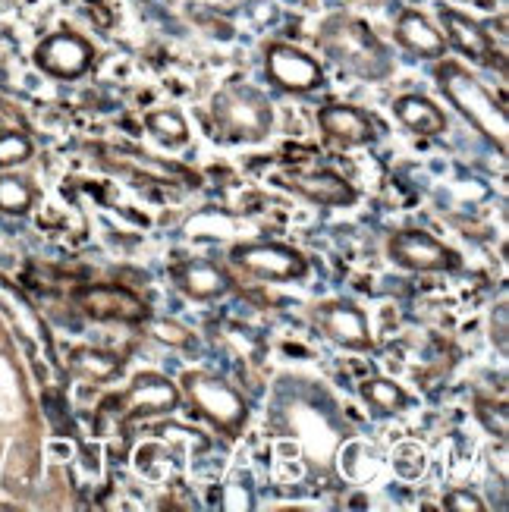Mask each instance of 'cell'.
Instances as JSON below:
<instances>
[{"mask_svg": "<svg viewBox=\"0 0 509 512\" xmlns=\"http://www.w3.org/2000/svg\"><path fill=\"white\" fill-rule=\"evenodd\" d=\"M506 315H509V305L506 302H500L497 305V311H494V318H491V327H497V349L500 352H506Z\"/></svg>", "mask_w": 509, "mask_h": 512, "instance_id": "cell-26", "label": "cell"}, {"mask_svg": "<svg viewBox=\"0 0 509 512\" xmlns=\"http://www.w3.org/2000/svg\"><path fill=\"white\" fill-rule=\"evenodd\" d=\"M440 22H444V38L450 48H456L459 54H466L469 60H481L488 63L491 54H494V41L488 35V29L475 22L472 16L459 13L453 7H440Z\"/></svg>", "mask_w": 509, "mask_h": 512, "instance_id": "cell-14", "label": "cell"}, {"mask_svg": "<svg viewBox=\"0 0 509 512\" xmlns=\"http://www.w3.org/2000/svg\"><path fill=\"white\" fill-rule=\"evenodd\" d=\"M79 308L92 321H117V324H145L151 318L148 302H142L136 293H129L114 283L85 286L79 293Z\"/></svg>", "mask_w": 509, "mask_h": 512, "instance_id": "cell-9", "label": "cell"}, {"mask_svg": "<svg viewBox=\"0 0 509 512\" xmlns=\"http://www.w3.org/2000/svg\"><path fill=\"white\" fill-rule=\"evenodd\" d=\"M70 368L73 374L85 377V381H110V377L120 374V359L114 352H104V349H92V346H79L70 355Z\"/></svg>", "mask_w": 509, "mask_h": 512, "instance_id": "cell-19", "label": "cell"}, {"mask_svg": "<svg viewBox=\"0 0 509 512\" xmlns=\"http://www.w3.org/2000/svg\"><path fill=\"white\" fill-rule=\"evenodd\" d=\"M393 114L406 129L418 132V136H440L447 129V117L431 98L425 95H403L393 101Z\"/></svg>", "mask_w": 509, "mask_h": 512, "instance_id": "cell-18", "label": "cell"}, {"mask_svg": "<svg viewBox=\"0 0 509 512\" xmlns=\"http://www.w3.org/2000/svg\"><path fill=\"white\" fill-rule=\"evenodd\" d=\"M148 324V333L158 343H164V346H173V349H186V346H192V333L180 324V321H145Z\"/></svg>", "mask_w": 509, "mask_h": 512, "instance_id": "cell-24", "label": "cell"}, {"mask_svg": "<svg viewBox=\"0 0 509 512\" xmlns=\"http://www.w3.org/2000/svg\"><path fill=\"white\" fill-rule=\"evenodd\" d=\"M92 63H95L92 41L76 32H54L35 48V66L54 79L73 82L92 70Z\"/></svg>", "mask_w": 509, "mask_h": 512, "instance_id": "cell-7", "label": "cell"}, {"mask_svg": "<svg viewBox=\"0 0 509 512\" xmlns=\"http://www.w3.org/2000/svg\"><path fill=\"white\" fill-rule=\"evenodd\" d=\"M444 506L450 512H484V503L478 500V494L472 491H450L444 497Z\"/></svg>", "mask_w": 509, "mask_h": 512, "instance_id": "cell-25", "label": "cell"}, {"mask_svg": "<svg viewBox=\"0 0 509 512\" xmlns=\"http://www.w3.org/2000/svg\"><path fill=\"white\" fill-rule=\"evenodd\" d=\"M183 393L189 396V403L211 418L220 431L236 434L249 418V406L227 381H220L214 374L205 371H186L183 374Z\"/></svg>", "mask_w": 509, "mask_h": 512, "instance_id": "cell-4", "label": "cell"}, {"mask_svg": "<svg viewBox=\"0 0 509 512\" xmlns=\"http://www.w3.org/2000/svg\"><path fill=\"white\" fill-rule=\"evenodd\" d=\"M230 261L255 280L268 283H290L308 274V261L299 249L283 246V242H249L230 252Z\"/></svg>", "mask_w": 509, "mask_h": 512, "instance_id": "cell-6", "label": "cell"}, {"mask_svg": "<svg viewBox=\"0 0 509 512\" xmlns=\"http://www.w3.org/2000/svg\"><path fill=\"white\" fill-rule=\"evenodd\" d=\"M104 158L120 167L123 173H132V176H142V180H154V183H167V186H186V183H195V176H189L186 167L180 164H167L161 158H151V154H142V151H132V148H114L107 151Z\"/></svg>", "mask_w": 509, "mask_h": 512, "instance_id": "cell-16", "label": "cell"}, {"mask_svg": "<svg viewBox=\"0 0 509 512\" xmlns=\"http://www.w3.org/2000/svg\"><path fill=\"white\" fill-rule=\"evenodd\" d=\"M437 82L444 88V95L453 101V107L466 117L484 139H488L500 154L509 148V123H506V110L494 95L484 88L466 66H459L453 60L437 63Z\"/></svg>", "mask_w": 509, "mask_h": 512, "instance_id": "cell-2", "label": "cell"}, {"mask_svg": "<svg viewBox=\"0 0 509 512\" xmlns=\"http://www.w3.org/2000/svg\"><path fill=\"white\" fill-rule=\"evenodd\" d=\"M173 280L195 302L220 299V296H227L230 289H233V277L224 271V267H217L211 261H198V258L176 264L173 267Z\"/></svg>", "mask_w": 509, "mask_h": 512, "instance_id": "cell-13", "label": "cell"}, {"mask_svg": "<svg viewBox=\"0 0 509 512\" xmlns=\"http://www.w3.org/2000/svg\"><path fill=\"white\" fill-rule=\"evenodd\" d=\"M32 154H35V145L29 136H22V132H4V136H0V167L26 164Z\"/></svg>", "mask_w": 509, "mask_h": 512, "instance_id": "cell-23", "label": "cell"}, {"mask_svg": "<svg viewBox=\"0 0 509 512\" xmlns=\"http://www.w3.org/2000/svg\"><path fill=\"white\" fill-rule=\"evenodd\" d=\"M390 258L409 271H456L459 255L425 230H400L390 236Z\"/></svg>", "mask_w": 509, "mask_h": 512, "instance_id": "cell-10", "label": "cell"}, {"mask_svg": "<svg viewBox=\"0 0 509 512\" xmlns=\"http://www.w3.org/2000/svg\"><path fill=\"white\" fill-rule=\"evenodd\" d=\"M148 132L164 145H183L189 139V126L183 123V117L176 110H151L145 117Z\"/></svg>", "mask_w": 509, "mask_h": 512, "instance_id": "cell-22", "label": "cell"}, {"mask_svg": "<svg viewBox=\"0 0 509 512\" xmlns=\"http://www.w3.org/2000/svg\"><path fill=\"white\" fill-rule=\"evenodd\" d=\"M396 41H400V48H406L415 57H440L450 48L444 32L418 10H406L400 16V22H396Z\"/></svg>", "mask_w": 509, "mask_h": 512, "instance_id": "cell-17", "label": "cell"}, {"mask_svg": "<svg viewBox=\"0 0 509 512\" xmlns=\"http://www.w3.org/2000/svg\"><path fill=\"white\" fill-rule=\"evenodd\" d=\"M318 123L327 139L340 145H365L374 139V120L362 107L352 104H327L318 110Z\"/></svg>", "mask_w": 509, "mask_h": 512, "instance_id": "cell-15", "label": "cell"}, {"mask_svg": "<svg viewBox=\"0 0 509 512\" xmlns=\"http://www.w3.org/2000/svg\"><path fill=\"white\" fill-rule=\"evenodd\" d=\"M362 396L368 399V406H374L384 415H396V412H403L409 406V396L393 381H384V377H371V381H365Z\"/></svg>", "mask_w": 509, "mask_h": 512, "instance_id": "cell-20", "label": "cell"}, {"mask_svg": "<svg viewBox=\"0 0 509 512\" xmlns=\"http://www.w3.org/2000/svg\"><path fill=\"white\" fill-rule=\"evenodd\" d=\"M318 44L330 60L343 66V70L356 79L381 82L393 73V54L384 48V41L368 29V22L356 16L334 13L321 26Z\"/></svg>", "mask_w": 509, "mask_h": 512, "instance_id": "cell-1", "label": "cell"}, {"mask_svg": "<svg viewBox=\"0 0 509 512\" xmlns=\"http://www.w3.org/2000/svg\"><path fill=\"white\" fill-rule=\"evenodd\" d=\"M315 321H318V327L337 346L365 352L374 343L371 340V330H368L365 311L359 305H352V302H324V305H318L315 308Z\"/></svg>", "mask_w": 509, "mask_h": 512, "instance_id": "cell-12", "label": "cell"}, {"mask_svg": "<svg viewBox=\"0 0 509 512\" xmlns=\"http://www.w3.org/2000/svg\"><path fill=\"white\" fill-rule=\"evenodd\" d=\"M35 186L22 176H0V211L4 214H29L35 205Z\"/></svg>", "mask_w": 509, "mask_h": 512, "instance_id": "cell-21", "label": "cell"}, {"mask_svg": "<svg viewBox=\"0 0 509 512\" xmlns=\"http://www.w3.org/2000/svg\"><path fill=\"white\" fill-rule=\"evenodd\" d=\"M280 183L302 195L305 202H315L324 208H349L359 198L356 186L334 170H286L280 173Z\"/></svg>", "mask_w": 509, "mask_h": 512, "instance_id": "cell-11", "label": "cell"}, {"mask_svg": "<svg viewBox=\"0 0 509 512\" xmlns=\"http://www.w3.org/2000/svg\"><path fill=\"white\" fill-rule=\"evenodd\" d=\"M264 73L274 85H280L283 92H315L324 82V70L321 63L305 54L293 44H271L268 51H264Z\"/></svg>", "mask_w": 509, "mask_h": 512, "instance_id": "cell-8", "label": "cell"}, {"mask_svg": "<svg viewBox=\"0 0 509 512\" xmlns=\"http://www.w3.org/2000/svg\"><path fill=\"white\" fill-rule=\"evenodd\" d=\"M214 123L227 139L236 142H261L271 136L274 129V107L261 92L249 85L224 88L214 98Z\"/></svg>", "mask_w": 509, "mask_h": 512, "instance_id": "cell-3", "label": "cell"}, {"mask_svg": "<svg viewBox=\"0 0 509 512\" xmlns=\"http://www.w3.org/2000/svg\"><path fill=\"white\" fill-rule=\"evenodd\" d=\"M180 406V390L176 384H170L167 377L145 371L136 381L129 384V390H123L120 396H107L104 409L114 412L117 421L129 425V421H139L148 415H170Z\"/></svg>", "mask_w": 509, "mask_h": 512, "instance_id": "cell-5", "label": "cell"}]
</instances>
